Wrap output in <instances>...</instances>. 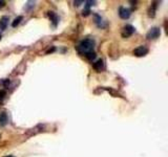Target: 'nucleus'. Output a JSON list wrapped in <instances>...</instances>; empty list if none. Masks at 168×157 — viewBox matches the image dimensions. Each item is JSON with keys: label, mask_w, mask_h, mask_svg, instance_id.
Wrapping results in <instances>:
<instances>
[{"label": "nucleus", "mask_w": 168, "mask_h": 157, "mask_svg": "<svg viewBox=\"0 0 168 157\" xmlns=\"http://www.w3.org/2000/svg\"><path fill=\"white\" fill-rule=\"evenodd\" d=\"M9 17H7V16H3V17H1V19H0V29L1 31H4L5 28H7V24H9Z\"/></svg>", "instance_id": "nucleus-7"}, {"label": "nucleus", "mask_w": 168, "mask_h": 157, "mask_svg": "<svg viewBox=\"0 0 168 157\" xmlns=\"http://www.w3.org/2000/svg\"><path fill=\"white\" fill-rule=\"evenodd\" d=\"M49 19H51L52 22H53L54 26H57L58 21H59V18H58V16L56 15L54 12H49Z\"/></svg>", "instance_id": "nucleus-8"}, {"label": "nucleus", "mask_w": 168, "mask_h": 157, "mask_svg": "<svg viewBox=\"0 0 168 157\" xmlns=\"http://www.w3.org/2000/svg\"><path fill=\"white\" fill-rule=\"evenodd\" d=\"M94 68H95L98 72H101L102 70H104V69H105V63H104V61L101 60V59L98 60L96 63H94Z\"/></svg>", "instance_id": "nucleus-6"}, {"label": "nucleus", "mask_w": 168, "mask_h": 157, "mask_svg": "<svg viewBox=\"0 0 168 157\" xmlns=\"http://www.w3.org/2000/svg\"><path fill=\"white\" fill-rule=\"evenodd\" d=\"M130 11H129L128 9H126V7H121L119 9V16L121 19H124V20H126V19H128L129 17H130Z\"/></svg>", "instance_id": "nucleus-5"}, {"label": "nucleus", "mask_w": 168, "mask_h": 157, "mask_svg": "<svg viewBox=\"0 0 168 157\" xmlns=\"http://www.w3.org/2000/svg\"><path fill=\"white\" fill-rule=\"evenodd\" d=\"M94 47H95V40L87 38V39H84L79 43L77 50L79 51V53L85 55L89 51H94Z\"/></svg>", "instance_id": "nucleus-1"}, {"label": "nucleus", "mask_w": 168, "mask_h": 157, "mask_svg": "<svg viewBox=\"0 0 168 157\" xmlns=\"http://www.w3.org/2000/svg\"><path fill=\"white\" fill-rule=\"evenodd\" d=\"M4 1H0V7H4Z\"/></svg>", "instance_id": "nucleus-15"}, {"label": "nucleus", "mask_w": 168, "mask_h": 157, "mask_svg": "<svg viewBox=\"0 0 168 157\" xmlns=\"http://www.w3.org/2000/svg\"><path fill=\"white\" fill-rule=\"evenodd\" d=\"M85 57H86L88 60L91 61V60H94V59L96 58V53H95V51H89V53H87L86 55H85Z\"/></svg>", "instance_id": "nucleus-12"}, {"label": "nucleus", "mask_w": 168, "mask_h": 157, "mask_svg": "<svg viewBox=\"0 0 168 157\" xmlns=\"http://www.w3.org/2000/svg\"><path fill=\"white\" fill-rule=\"evenodd\" d=\"M4 157H14V156H12V155H7V156H4Z\"/></svg>", "instance_id": "nucleus-16"}, {"label": "nucleus", "mask_w": 168, "mask_h": 157, "mask_svg": "<svg viewBox=\"0 0 168 157\" xmlns=\"http://www.w3.org/2000/svg\"><path fill=\"white\" fill-rule=\"evenodd\" d=\"M155 9H157V4H155V2H153V4H151V7L149 9V16H150V17H155Z\"/></svg>", "instance_id": "nucleus-10"}, {"label": "nucleus", "mask_w": 168, "mask_h": 157, "mask_svg": "<svg viewBox=\"0 0 168 157\" xmlns=\"http://www.w3.org/2000/svg\"><path fill=\"white\" fill-rule=\"evenodd\" d=\"M7 124V112L0 113V126L4 127Z\"/></svg>", "instance_id": "nucleus-9"}, {"label": "nucleus", "mask_w": 168, "mask_h": 157, "mask_svg": "<svg viewBox=\"0 0 168 157\" xmlns=\"http://www.w3.org/2000/svg\"><path fill=\"white\" fill-rule=\"evenodd\" d=\"M4 96H5V92L4 91H0V101H2L3 99H4Z\"/></svg>", "instance_id": "nucleus-13"}, {"label": "nucleus", "mask_w": 168, "mask_h": 157, "mask_svg": "<svg viewBox=\"0 0 168 157\" xmlns=\"http://www.w3.org/2000/svg\"><path fill=\"white\" fill-rule=\"evenodd\" d=\"M161 36V29L160 27H151L148 31V33L146 34V38L148 40H155Z\"/></svg>", "instance_id": "nucleus-2"}, {"label": "nucleus", "mask_w": 168, "mask_h": 157, "mask_svg": "<svg viewBox=\"0 0 168 157\" xmlns=\"http://www.w3.org/2000/svg\"><path fill=\"white\" fill-rule=\"evenodd\" d=\"M135 31H136V29H135V27H133V25L127 24V25H125V26L123 27V29H122V37H123V38H128V37H130V36L133 35Z\"/></svg>", "instance_id": "nucleus-3"}, {"label": "nucleus", "mask_w": 168, "mask_h": 157, "mask_svg": "<svg viewBox=\"0 0 168 157\" xmlns=\"http://www.w3.org/2000/svg\"><path fill=\"white\" fill-rule=\"evenodd\" d=\"M148 51H149V49L147 48V47L144 46V45H141V46L133 49V55H135L136 57H144V55H146L148 53Z\"/></svg>", "instance_id": "nucleus-4"}, {"label": "nucleus", "mask_w": 168, "mask_h": 157, "mask_svg": "<svg viewBox=\"0 0 168 157\" xmlns=\"http://www.w3.org/2000/svg\"><path fill=\"white\" fill-rule=\"evenodd\" d=\"M22 19H23L22 16H18V17L16 18L15 20H14V22L12 23V26H13V27H16V26H17V25H19V24H20V22L22 21Z\"/></svg>", "instance_id": "nucleus-11"}, {"label": "nucleus", "mask_w": 168, "mask_h": 157, "mask_svg": "<svg viewBox=\"0 0 168 157\" xmlns=\"http://www.w3.org/2000/svg\"><path fill=\"white\" fill-rule=\"evenodd\" d=\"M80 3H83V1H75V5H77V7H79Z\"/></svg>", "instance_id": "nucleus-14"}, {"label": "nucleus", "mask_w": 168, "mask_h": 157, "mask_svg": "<svg viewBox=\"0 0 168 157\" xmlns=\"http://www.w3.org/2000/svg\"><path fill=\"white\" fill-rule=\"evenodd\" d=\"M0 39H1V35H0Z\"/></svg>", "instance_id": "nucleus-17"}]
</instances>
